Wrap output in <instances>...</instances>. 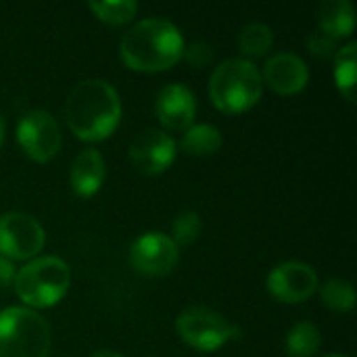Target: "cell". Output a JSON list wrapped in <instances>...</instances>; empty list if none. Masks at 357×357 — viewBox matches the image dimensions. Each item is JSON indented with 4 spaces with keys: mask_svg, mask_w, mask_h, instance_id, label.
<instances>
[{
    "mask_svg": "<svg viewBox=\"0 0 357 357\" xmlns=\"http://www.w3.org/2000/svg\"><path fill=\"white\" fill-rule=\"evenodd\" d=\"M182 59L190 65V67H207L213 61V48L207 42H192L188 46H184Z\"/></svg>",
    "mask_w": 357,
    "mask_h": 357,
    "instance_id": "603a6c76",
    "label": "cell"
},
{
    "mask_svg": "<svg viewBox=\"0 0 357 357\" xmlns=\"http://www.w3.org/2000/svg\"><path fill=\"white\" fill-rule=\"evenodd\" d=\"M17 142L29 159L48 163L61 149V128L56 117L44 109L27 111L17 123Z\"/></svg>",
    "mask_w": 357,
    "mask_h": 357,
    "instance_id": "52a82bcc",
    "label": "cell"
},
{
    "mask_svg": "<svg viewBox=\"0 0 357 357\" xmlns=\"http://www.w3.org/2000/svg\"><path fill=\"white\" fill-rule=\"evenodd\" d=\"M180 251L176 243L163 232H146L138 236L130 247V264L138 274L159 278L174 272Z\"/></svg>",
    "mask_w": 357,
    "mask_h": 357,
    "instance_id": "9c48e42d",
    "label": "cell"
},
{
    "mask_svg": "<svg viewBox=\"0 0 357 357\" xmlns=\"http://www.w3.org/2000/svg\"><path fill=\"white\" fill-rule=\"evenodd\" d=\"M274 44V31L261 21L247 23L238 33V48L247 56H264Z\"/></svg>",
    "mask_w": 357,
    "mask_h": 357,
    "instance_id": "d6986e66",
    "label": "cell"
},
{
    "mask_svg": "<svg viewBox=\"0 0 357 357\" xmlns=\"http://www.w3.org/2000/svg\"><path fill=\"white\" fill-rule=\"evenodd\" d=\"M261 92V71L247 59H228L220 63L209 79V98L213 107L228 115H238L255 107Z\"/></svg>",
    "mask_w": 357,
    "mask_h": 357,
    "instance_id": "3957f363",
    "label": "cell"
},
{
    "mask_svg": "<svg viewBox=\"0 0 357 357\" xmlns=\"http://www.w3.org/2000/svg\"><path fill=\"white\" fill-rule=\"evenodd\" d=\"M90 357H123V356H119V354H115V351H107V349H100V351L92 354Z\"/></svg>",
    "mask_w": 357,
    "mask_h": 357,
    "instance_id": "484cf974",
    "label": "cell"
},
{
    "mask_svg": "<svg viewBox=\"0 0 357 357\" xmlns=\"http://www.w3.org/2000/svg\"><path fill=\"white\" fill-rule=\"evenodd\" d=\"M305 42H307L310 50H312L316 56H320V59H326V56H331V54H337V40L328 38V36L322 33V31H314Z\"/></svg>",
    "mask_w": 357,
    "mask_h": 357,
    "instance_id": "cb8c5ba5",
    "label": "cell"
},
{
    "mask_svg": "<svg viewBox=\"0 0 357 357\" xmlns=\"http://www.w3.org/2000/svg\"><path fill=\"white\" fill-rule=\"evenodd\" d=\"M88 8L96 15L98 21L107 25H123L134 19L138 4L134 0H115V2H88Z\"/></svg>",
    "mask_w": 357,
    "mask_h": 357,
    "instance_id": "44dd1931",
    "label": "cell"
},
{
    "mask_svg": "<svg viewBox=\"0 0 357 357\" xmlns=\"http://www.w3.org/2000/svg\"><path fill=\"white\" fill-rule=\"evenodd\" d=\"M155 113L167 130H188L197 115V100L184 84H167L155 98Z\"/></svg>",
    "mask_w": 357,
    "mask_h": 357,
    "instance_id": "4fadbf2b",
    "label": "cell"
},
{
    "mask_svg": "<svg viewBox=\"0 0 357 357\" xmlns=\"http://www.w3.org/2000/svg\"><path fill=\"white\" fill-rule=\"evenodd\" d=\"M324 357H347V356H341V354H331V356H324Z\"/></svg>",
    "mask_w": 357,
    "mask_h": 357,
    "instance_id": "83f0119b",
    "label": "cell"
},
{
    "mask_svg": "<svg viewBox=\"0 0 357 357\" xmlns=\"http://www.w3.org/2000/svg\"><path fill=\"white\" fill-rule=\"evenodd\" d=\"M261 82L270 86L280 96H293L299 94L307 82H310V69L305 61L293 52H278L272 59H268Z\"/></svg>",
    "mask_w": 357,
    "mask_h": 357,
    "instance_id": "7c38bea8",
    "label": "cell"
},
{
    "mask_svg": "<svg viewBox=\"0 0 357 357\" xmlns=\"http://www.w3.org/2000/svg\"><path fill=\"white\" fill-rule=\"evenodd\" d=\"M322 345L320 328L312 322L295 324L284 341V349L289 357H314Z\"/></svg>",
    "mask_w": 357,
    "mask_h": 357,
    "instance_id": "ac0fdd59",
    "label": "cell"
},
{
    "mask_svg": "<svg viewBox=\"0 0 357 357\" xmlns=\"http://www.w3.org/2000/svg\"><path fill=\"white\" fill-rule=\"evenodd\" d=\"M201 228H203V222H201V215L197 211H182L174 224H172V241L176 243V247H188L192 245L199 234H201Z\"/></svg>",
    "mask_w": 357,
    "mask_h": 357,
    "instance_id": "7402d4cb",
    "label": "cell"
},
{
    "mask_svg": "<svg viewBox=\"0 0 357 357\" xmlns=\"http://www.w3.org/2000/svg\"><path fill=\"white\" fill-rule=\"evenodd\" d=\"M15 276H17V272H15L13 261L6 259L4 255H0V284H10V282H15Z\"/></svg>",
    "mask_w": 357,
    "mask_h": 357,
    "instance_id": "d4e9b609",
    "label": "cell"
},
{
    "mask_svg": "<svg viewBox=\"0 0 357 357\" xmlns=\"http://www.w3.org/2000/svg\"><path fill=\"white\" fill-rule=\"evenodd\" d=\"M318 25L322 33L333 40L349 38L356 29V13L349 0H328L320 6Z\"/></svg>",
    "mask_w": 357,
    "mask_h": 357,
    "instance_id": "9a60e30c",
    "label": "cell"
},
{
    "mask_svg": "<svg viewBox=\"0 0 357 357\" xmlns=\"http://www.w3.org/2000/svg\"><path fill=\"white\" fill-rule=\"evenodd\" d=\"M180 29L167 19H142L132 25L119 42V59L126 67L140 73H159L172 69L184 52Z\"/></svg>",
    "mask_w": 357,
    "mask_h": 357,
    "instance_id": "7a4b0ae2",
    "label": "cell"
},
{
    "mask_svg": "<svg viewBox=\"0 0 357 357\" xmlns=\"http://www.w3.org/2000/svg\"><path fill=\"white\" fill-rule=\"evenodd\" d=\"M46 243L44 228L27 213L10 211L0 215V255L6 259H31Z\"/></svg>",
    "mask_w": 357,
    "mask_h": 357,
    "instance_id": "ba28073f",
    "label": "cell"
},
{
    "mask_svg": "<svg viewBox=\"0 0 357 357\" xmlns=\"http://www.w3.org/2000/svg\"><path fill=\"white\" fill-rule=\"evenodd\" d=\"M357 44L349 42L335 54V84L347 102H356Z\"/></svg>",
    "mask_w": 357,
    "mask_h": 357,
    "instance_id": "e0dca14e",
    "label": "cell"
},
{
    "mask_svg": "<svg viewBox=\"0 0 357 357\" xmlns=\"http://www.w3.org/2000/svg\"><path fill=\"white\" fill-rule=\"evenodd\" d=\"M320 299L328 310L345 314V312H351L356 307V289L349 280L333 278L322 287Z\"/></svg>",
    "mask_w": 357,
    "mask_h": 357,
    "instance_id": "ffe728a7",
    "label": "cell"
},
{
    "mask_svg": "<svg viewBox=\"0 0 357 357\" xmlns=\"http://www.w3.org/2000/svg\"><path fill=\"white\" fill-rule=\"evenodd\" d=\"M105 176H107V165L102 155L94 149H86L75 157L69 172V182L77 197L88 199L100 190Z\"/></svg>",
    "mask_w": 357,
    "mask_h": 357,
    "instance_id": "5bb4252c",
    "label": "cell"
},
{
    "mask_svg": "<svg viewBox=\"0 0 357 357\" xmlns=\"http://www.w3.org/2000/svg\"><path fill=\"white\" fill-rule=\"evenodd\" d=\"M178 144L163 130L149 128L130 144V161L144 176H159L176 161Z\"/></svg>",
    "mask_w": 357,
    "mask_h": 357,
    "instance_id": "8fae6325",
    "label": "cell"
},
{
    "mask_svg": "<svg viewBox=\"0 0 357 357\" xmlns=\"http://www.w3.org/2000/svg\"><path fill=\"white\" fill-rule=\"evenodd\" d=\"M176 331L188 347L207 354L224 347L228 341L243 337L236 324L228 322L222 314L201 305L184 310L176 320Z\"/></svg>",
    "mask_w": 357,
    "mask_h": 357,
    "instance_id": "8992f818",
    "label": "cell"
},
{
    "mask_svg": "<svg viewBox=\"0 0 357 357\" xmlns=\"http://www.w3.org/2000/svg\"><path fill=\"white\" fill-rule=\"evenodd\" d=\"M65 119L79 140H107L119 128L121 98L109 82L84 79L67 96Z\"/></svg>",
    "mask_w": 357,
    "mask_h": 357,
    "instance_id": "6da1fadb",
    "label": "cell"
},
{
    "mask_svg": "<svg viewBox=\"0 0 357 357\" xmlns=\"http://www.w3.org/2000/svg\"><path fill=\"white\" fill-rule=\"evenodd\" d=\"M222 134L211 123L190 126L182 138V151L190 157H211L222 149Z\"/></svg>",
    "mask_w": 357,
    "mask_h": 357,
    "instance_id": "2e32d148",
    "label": "cell"
},
{
    "mask_svg": "<svg viewBox=\"0 0 357 357\" xmlns=\"http://www.w3.org/2000/svg\"><path fill=\"white\" fill-rule=\"evenodd\" d=\"M4 142V119H2V113H0V146Z\"/></svg>",
    "mask_w": 357,
    "mask_h": 357,
    "instance_id": "4316f807",
    "label": "cell"
},
{
    "mask_svg": "<svg viewBox=\"0 0 357 357\" xmlns=\"http://www.w3.org/2000/svg\"><path fill=\"white\" fill-rule=\"evenodd\" d=\"M266 287L272 299L287 305H297L307 301L318 291V274L303 261H284L268 274Z\"/></svg>",
    "mask_w": 357,
    "mask_h": 357,
    "instance_id": "30bf717a",
    "label": "cell"
},
{
    "mask_svg": "<svg viewBox=\"0 0 357 357\" xmlns=\"http://www.w3.org/2000/svg\"><path fill=\"white\" fill-rule=\"evenodd\" d=\"M13 284L17 297L25 305L46 310L56 305L67 295L71 287V270L61 257H38L17 272Z\"/></svg>",
    "mask_w": 357,
    "mask_h": 357,
    "instance_id": "277c9868",
    "label": "cell"
},
{
    "mask_svg": "<svg viewBox=\"0 0 357 357\" xmlns=\"http://www.w3.org/2000/svg\"><path fill=\"white\" fill-rule=\"evenodd\" d=\"M50 326L27 307L0 312V357H48Z\"/></svg>",
    "mask_w": 357,
    "mask_h": 357,
    "instance_id": "5b68a950",
    "label": "cell"
}]
</instances>
